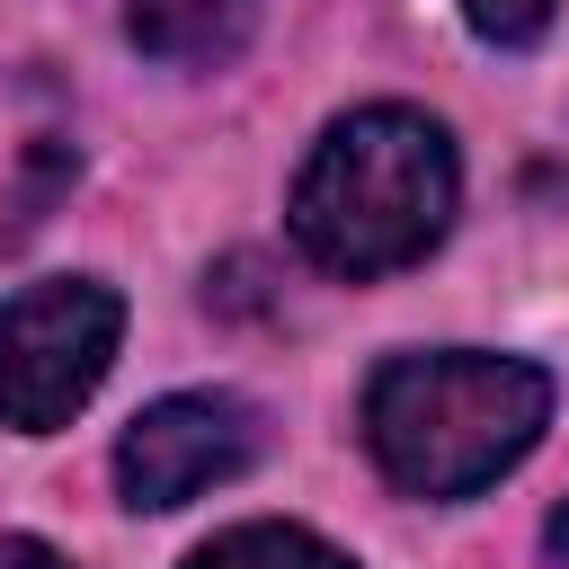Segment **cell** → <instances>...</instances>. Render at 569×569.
I'll return each mask as SVG.
<instances>
[{
  "mask_svg": "<svg viewBox=\"0 0 569 569\" xmlns=\"http://www.w3.org/2000/svg\"><path fill=\"white\" fill-rule=\"evenodd\" d=\"M542 551H551V560H569V498L551 507V525H542Z\"/></svg>",
  "mask_w": 569,
  "mask_h": 569,
  "instance_id": "9",
  "label": "cell"
},
{
  "mask_svg": "<svg viewBox=\"0 0 569 569\" xmlns=\"http://www.w3.org/2000/svg\"><path fill=\"white\" fill-rule=\"evenodd\" d=\"M124 338V302L98 276H44L0 302V427L53 436L89 409Z\"/></svg>",
  "mask_w": 569,
  "mask_h": 569,
  "instance_id": "3",
  "label": "cell"
},
{
  "mask_svg": "<svg viewBox=\"0 0 569 569\" xmlns=\"http://www.w3.org/2000/svg\"><path fill=\"white\" fill-rule=\"evenodd\" d=\"M0 569H71L53 542H36V533H0Z\"/></svg>",
  "mask_w": 569,
  "mask_h": 569,
  "instance_id": "8",
  "label": "cell"
},
{
  "mask_svg": "<svg viewBox=\"0 0 569 569\" xmlns=\"http://www.w3.org/2000/svg\"><path fill=\"white\" fill-rule=\"evenodd\" d=\"M249 462H258V409L240 391H169L116 436V489L142 516L187 507L213 480H240Z\"/></svg>",
  "mask_w": 569,
  "mask_h": 569,
  "instance_id": "4",
  "label": "cell"
},
{
  "mask_svg": "<svg viewBox=\"0 0 569 569\" xmlns=\"http://www.w3.org/2000/svg\"><path fill=\"white\" fill-rule=\"evenodd\" d=\"M551 427V373L489 347L391 356L365 382V453L409 498H480Z\"/></svg>",
  "mask_w": 569,
  "mask_h": 569,
  "instance_id": "2",
  "label": "cell"
},
{
  "mask_svg": "<svg viewBox=\"0 0 569 569\" xmlns=\"http://www.w3.org/2000/svg\"><path fill=\"white\" fill-rule=\"evenodd\" d=\"M187 569H356V560H347L338 542H320L311 525H276V516H258V525H231V533L196 542Z\"/></svg>",
  "mask_w": 569,
  "mask_h": 569,
  "instance_id": "6",
  "label": "cell"
},
{
  "mask_svg": "<svg viewBox=\"0 0 569 569\" xmlns=\"http://www.w3.org/2000/svg\"><path fill=\"white\" fill-rule=\"evenodd\" d=\"M453 204H462V169H453V133L427 116V107H356L338 116L302 178H293V249L329 276H400L418 267L445 231H453Z\"/></svg>",
  "mask_w": 569,
  "mask_h": 569,
  "instance_id": "1",
  "label": "cell"
},
{
  "mask_svg": "<svg viewBox=\"0 0 569 569\" xmlns=\"http://www.w3.org/2000/svg\"><path fill=\"white\" fill-rule=\"evenodd\" d=\"M462 27L498 53H525L542 27H551V0H462Z\"/></svg>",
  "mask_w": 569,
  "mask_h": 569,
  "instance_id": "7",
  "label": "cell"
},
{
  "mask_svg": "<svg viewBox=\"0 0 569 569\" xmlns=\"http://www.w3.org/2000/svg\"><path fill=\"white\" fill-rule=\"evenodd\" d=\"M258 0H124V36L169 71H213L249 44Z\"/></svg>",
  "mask_w": 569,
  "mask_h": 569,
  "instance_id": "5",
  "label": "cell"
}]
</instances>
